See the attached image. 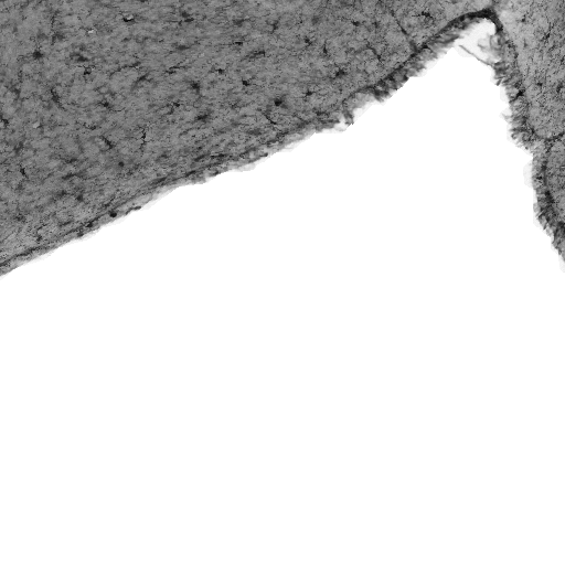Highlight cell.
<instances>
[{
	"label": "cell",
	"instance_id": "obj_1",
	"mask_svg": "<svg viewBox=\"0 0 565 565\" xmlns=\"http://www.w3.org/2000/svg\"><path fill=\"white\" fill-rule=\"evenodd\" d=\"M563 136L537 148L535 188L541 221L563 242Z\"/></svg>",
	"mask_w": 565,
	"mask_h": 565
}]
</instances>
